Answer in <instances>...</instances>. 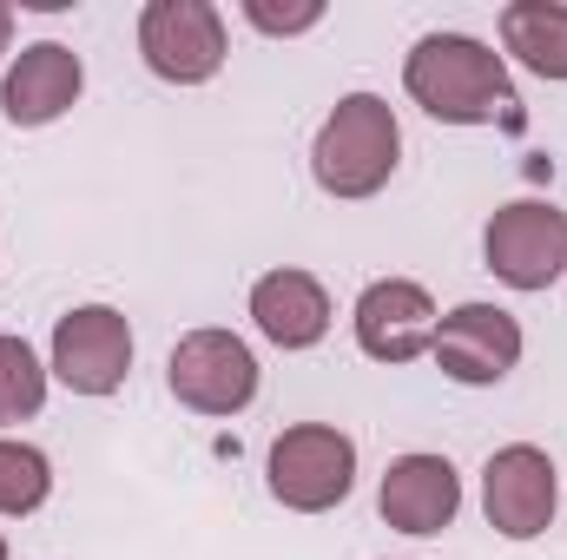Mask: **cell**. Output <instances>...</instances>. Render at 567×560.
<instances>
[{"label":"cell","instance_id":"obj_12","mask_svg":"<svg viewBox=\"0 0 567 560\" xmlns=\"http://www.w3.org/2000/svg\"><path fill=\"white\" fill-rule=\"evenodd\" d=\"M80 86H86L80 53L60 46V40H33V46H20V60L7 66L0 113H7V126H53V120L80 100Z\"/></svg>","mask_w":567,"mask_h":560},{"label":"cell","instance_id":"obj_17","mask_svg":"<svg viewBox=\"0 0 567 560\" xmlns=\"http://www.w3.org/2000/svg\"><path fill=\"white\" fill-rule=\"evenodd\" d=\"M245 20L258 27V33H310L317 20H323V7L317 0H297V7H271V0H245Z\"/></svg>","mask_w":567,"mask_h":560},{"label":"cell","instance_id":"obj_8","mask_svg":"<svg viewBox=\"0 0 567 560\" xmlns=\"http://www.w3.org/2000/svg\"><path fill=\"white\" fill-rule=\"evenodd\" d=\"M555 501H561V488H555V462H548V448H535V442H508V448L488 455V468H482V508H488V528H495V535H508V541H535V535H548Z\"/></svg>","mask_w":567,"mask_h":560},{"label":"cell","instance_id":"obj_1","mask_svg":"<svg viewBox=\"0 0 567 560\" xmlns=\"http://www.w3.org/2000/svg\"><path fill=\"white\" fill-rule=\"evenodd\" d=\"M403 86L442 126H495V120H515L522 106L502 53L468 33H423L403 60Z\"/></svg>","mask_w":567,"mask_h":560},{"label":"cell","instance_id":"obj_3","mask_svg":"<svg viewBox=\"0 0 567 560\" xmlns=\"http://www.w3.org/2000/svg\"><path fill=\"white\" fill-rule=\"evenodd\" d=\"M357 488V442L330 422H297L271 442V495L290 515H323Z\"/></svg>","mask_w":567,"mask_h":560},{"label":"cell","instance_id":"obj_11","mask_svg":"<svg viewBox=\"0 0 567 560\" xmlns=\"http://www.w3.org/2000/svg\"><path fill=\"white\" fill-rule=\"evenodd\" d=\"M377 508L396 535H442L462 515V475L449 455H396L383 468Z\"/></svg>","mask_w":567,"mask_h":560},{"label":"cell","instance_id":"obj_14","mask_svg":"<svg viewBox=\"0 0 567 560\" xmlns=\"http://www.w3.org/2000/svg\"><path fill=\"white\" fill-rule=\"evenodd\" d=\"M502 46L535 80H567V7L561 0H515V7H502Z\"/></svg>","mask_w":567,"mask_h":560},{"label":"cell","instance_id":"obj_2","mask_svg":"<svg viewBox=\"0 0 567 560\" xmlns=\"http://www.w3.org/2000/svg\"><path fill=\"white\" fill-rule=\"evenodd\" d=\"M396 158H403V126L377 93H343L310 145V172L330 198H377L396 178Z\"/></svg>","mask_w":567,"mask_h":560},{"label":"cell","instance_id":"obj_13","mask_svg":"<svg viewBox=\"0 0 567 560\" xmlns=\"http://www.w3.org/2000/svg\"><path fill=\"white\" fill-rule=\"evenodd\" d=\"M251 323L278 350H317L330 330V297L310 271H265L251 283Z\"/></svg>","mask_w":567,"mask_h":560},{"label":"cell","instance_id":"obj_5","mask_svg":"<svg viewBox=\"0 0 567 560\" xmlns=\"http://www.w3.org/2000/svg\"><path fill=\"white\" fill-rule=\"evenodd\" d=\"M482 251L508 290H548L567 271V211L548 198H515L488 218Z\"/></svg>","mask_w":567,"mask_h":560},{"label":"cell","instance_id":"obj_18","mask_svg":"<svg viewBox=\"0 0 567 560\" xmlns=\"http://www.w3.org/2000/svg\"><path fill=\"white\" fill-rule=\"evenodd\" d=\"M7 40H13V7H0V53H7Z\"/></svg>","mask_w":567,"mask_h":560},{"label":"cell","instance_id":"obj_16","mask_svg":"<svg viewBox=\"0 0 567 560\" xmlns=\"http://www.w3.org/2000/svg\"><path fill=\"white\" fill-rule=\"evenodd\" d=\"M47 495H53V462L33 442L0 435V515H33Z\"/></svg>","mask_w":567,"mask_h":560},{"label":"cell","instance_id":"obj_9","mask_svg":"<svg viewBox=\"0 0 567 560\" xmlns=\"http://www.w3.org/2000/svg\"><path fill=\"white\" fill-rule=\"evenodd\" d=\"M449 383L462 390H495L515 363H522V323L502 310V303H462L435 323V350Z\"/></svg>","mask_w":567,"mask_h":560},{"label":"cell","instance_id":"obj_4","mask_svg":"<svg viewBox=\"0 0 567 560\" xmlns=\"http://www.w3.org/2000/svg\"><path fill=\"white\" fill-rule=\"evenodd\" d=\"M165 383L185 409L198 416H238L251 409L258 396V356L245 336L231 330H192L172 343V363H165Z\"/></svg>","mask_w":567,"mask_h":560},{"label":"cell","instance_id":"obj_10","mask_svg":"<svg viewBox=\"0 0 567 560\" xmlns=\"http://www.w3.org/2000/svg\"><path fill=\"white\" fill-rule=\"evenodd\" d=\"M435 303L423 283L410 278H377L357 297V343L370 363H416L435 350Z\"/></svg>","mask_w":567,"mask_h":560},{"label":"cell","instance_id":"obj_6","mask_svg":"<svg viewBox=\"0 0 567 560\" xmlns=\"http://www.w3.org/2000/svg\"><path fill=\"white\" fill-rule=\"evenodd\" d=\"M145 66L172 86H205L225 66V20L212 0H152L140 13Z\"/></svg>","mask_w":567,"mask_h":560},{"label":"cell","instance_id":"obj_19","mask_svg":"<svg viewBox=\"0 0 567 560\" xmlns=\"http://www.w3.org/2000/svg\"><path fill=\"white\" fill-rule=\"evenodd\" d=\"M0 560H7V541H0Z\"/></svg>","mask_w":567,"mask_h":560},{"label":"cell","instance_id":"obj_15","mask_svg":"<svg viewBox=\"0 0 567 560\" xmlns=\"http://www.w3.org/2000/svg\"><path fill=\"white\" fill-rule=\"evenodd\" d=\"M47 403V370L20 336H0V428L33 422Z\"/></svg>","mask_w":567,"mask_h":560},{"label":"cell","instance_id":"obj_7","mask_svg":"<svg viewBox=\"0 0 567 560\" xmlns=\"http://www.w3.org/2000/svg\"><path fill=\"white\" fill-rule=\"evenodd\" d=\"M133 370V323L113 303H80L53 323V376L73 396H113Z\"/></svg>","mask_w":567,"mask_h":560}]
</instances>
